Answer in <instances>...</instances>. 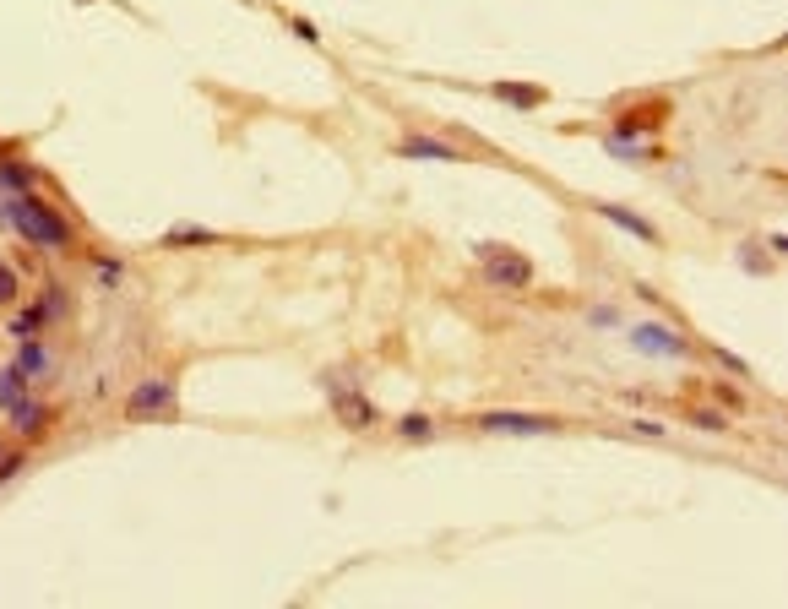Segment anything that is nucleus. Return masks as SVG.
Segmentation results:
<instances>
[{"label": "nucleus", "instance_id": "5", "mask_svg": "<svg viewBox=\"0 0 788 609\" xmlns=\"http://www.w3.org/2000/svg\"><path fill=\"white\" fill-rule=\"evenodd\" d=\"M174 403H180V387H174L169 376H153V381H142V387H131V397H125V419L174 414Z\"/></svg>", "mask_w": 788, "mask_h": 609}, {"label": "nucleus", "instance_id": "4", "mask_svg": "<svg viewBox=\"0 0 788 609\" xmlns=\"http://www.w3.org/2000/svg\"><path fill=\"white\" fill-rule=\"evenodd\" d=\"M473 425L484 435H555V430H566V419L560 414H506V408H495V414H479Z\"/></svg>", "mask_w": 788, "mask_h": 609}, {"label": "nucleus", "instance_id": "12", "mask_svg": "<svg viewBox=\"0 0 788 609\" xmlns=\"http://www.w3.org/2000/svg\"><path fill=\"white\" fill-rule=\"evenodd\" d=\"M658 126H664V104H647V109H636V115L615 120V136H609V142H636V136H658Z\"/></svg>", "mask_w": 788, "mask_h": 609}, {"label": "nucleus", "instance_id": "21", "mask_svg": "<svg viewBox=\"0 0 788 609\" xmlns=\"http://www.w3.org/2000/svg\"><path fill=\"white\" fill-rule=\"evenodd\" d=\"M707 392H712V397H718V403H729V408H745V397H740V392H734V387H729V381H712V387H707Z\"/></svg>", "mask_w": 788, "mask_h": 609}, {"label": "nucleus", "instance_id": "13", "mask_svg": "<svg viewBox=\"0 0 788 609\" xmlns=\"http://www.w3.org/2000/svg\"><path fill=\"white\" fill-rule=\"evenodd\" d=\"M598 218H609L615 229H625V234H636V240H647V245H664V234L653 229V223H642L631 213V207H615V202H598Z\"/></svg>", "mask_w": 788, "mask_h": 609}, {"label": "nucleus", "instance_id": "16", "mask_svg": "<svg viewBox=\"0 0 788 609\" xmlns=\"http://www.w3.org/2000/svg\"><path fill=\"white\" fill-rule=\"evenodd\" d=\"M6 327L17 332V338H33L39 327H49V310H44V300H39V305H28V310H11V321H6Z\"/></svg>", "mask_w": 788, "mask_h": 609}, {"label": "nucleus", "instance_id": "9", "mask_svg": "<svg viewBox=\"0 0 788 609\" xmlns=\"http://www.w3.org/2000/svg\"><path fill=\"white\" fill-rule=\"evenodd\" d=\"M44 425H55V408H49L39 392H33L22 408H11V414H6V430L17 435V441H39V430H44Z\"/></svg>", "mask_w": 788, "mask_h": 609}, {"label": "nucleus", "instance_id": "19", "mask_svg": "<svg viewBox=\"0 0 788 609\" xmlns=\"http://www.w3.org/2000/svg\"><path fill=\"white\" fill-rule=\"evenodd\" d=\"M17 294H22V283H17V272L6 267V261H0V310L6 305H17Z\"/></svg>", "mask_w": 788, "mask_h": 609}, {"label": "nucleus", "instance_id": "24", "mask_svg": "<svg viewBox=\"0 0 788 609\" xmlns=\"http://www.w3.org/2000/svg\"><path fill=\"white\" fill-rule=\"evenodd\" d=\"M6 452H11V446H6V435H0V457H6Z\"/></svg>", "mask_w": 788, "mask_h": 609}, {"label": "nucleus", "instance_id": "3", "mask_svg": "<svg viewBox=\"0 0 788 609\" xmlns=\"http://www.w3.org/2000/svg\"><path fill=\"white\" fill-rule=\"evenodd\" d=\"M479 267L500 289H528L533 283V261L522 251H511V245H479Z\"/></svg>", "mask_w": 788, "mask_h": 609}, {"label": "nucleus", "instance_id": "17", "mask_svg": "<svg viewBox=\"0 0 788 609\" xmlns=\"http://www.w3.org/2000/svg\"><path fill=\"white\" fill-rule=\"evenodd\" d=\"M397 435H403V441H430V435H435V419L403 414V419H397Z\"/></svg>", "mask_w": 788, "mask_h": 609}, {"label": "nucleus", "instance_id": "22", "mask_svg": "<svg viewBox=\"0 0 788 609\" xmlns=\"http://www.w3.org/2000/svg\"><path fill=\"white\" fill-rule=\"evenodd\" d=\"M98 278H104V283H120V256H98Z\"/></svg>", "mask_w": 788, "mask_h": 609}, {"label": "nucleus", "instance_id": "6", "mask_svg": "<svg viewBox=\"0 0 788 609\" xmlns=\"http://www.w3.org/2000/svg\"><path fill=\"white\" fill-rule=\"evenodd\" d=\"M631 343L642 348V354H658V359H691L696 343L680 338L674 327H658V321H642V327H631Z\"/></svg>", "mask_w": 788, "mask_h": 609}, {"label": "nucleus", "instance_id": "18", "mask_svg": "<svg viewBox=\"0 0 788 609\" xmlns=\"http://www.w3.org/2000/svg\"><path fill=\"white\" fill-rule=\"evenodd\" d=\"M22 463H28V452H22V446H11V452L0 457V490H6V484L22 474Z\"/></svg>", "mask_w": 788, "mask_h": 609}, {"label": "nucleus", "instance_id": "20", "mask_svg": "<svg viewBox=\"0 0 788 609\" xmlns=\"http://www.w3.org/2000/svg\"><path fill=\"white\" fill-rule=\"evenodd\" d=\"M691 425H696V430H702V425H707V430H729V419L712 414V408H691Z\"/></svg>", "mask_w": 788, "mask_h": 609}, {"label": "nucleus", "instance_id": "11", "mask_svg": "<svg viewBox=\"0 0 788 609\" xmlns=\"http://www.w3.org/2000/svg\"><path fill=\"white\" fill-rule=\"evenodd\" d=\"M484 93L511 104V109H544L549 104V87H539V82H490Z\"/></svg>", "mask_w": 788, "mask_h": 609}, {"label": "nucleus", "instance_id": "7", "mask_svg": "<svg viewBox=\"0 0 788 609\" xmlns=\"http://www.w3.org/2000/svg\"><path fill=\"white\" fill-rule=\"evenodd\" d=\"M11 365H17L33 387H49V381H55V348H49L44 338H22L17 354H11Z\"/></svg>", "mask_w": 788, "mask_h": 609}, {"label": "nucleus", "instance_id": "2", "mask_svg": "<svg viewBox=\"0 0 788 609\" xmlns=\"http://www.w3.org/2000/svg\"><path fill=\"white\" fill-rule=\"evenodd\" d=\"M327 403H332V414H337L343 430H375L381 425V414H375L365 387H354V381H343V376H327Z\"/></svg>", "mask_w": 788, "mask_h": 609}, {"label": "nucleus", "instance_id": "23", "mask_svg": "<svg viewBox=\"0 0 788 609\" xmlns=\"http://www.w3.org/2000/svg\"><path fill=\"white\" fill-rule=\"evenodd\" d=\"M289 28L299 33V39H310V44H321V33H316V22H305V17H289Z\"/></svg>", "mask_w": 788, "mask_h": 609}, {"label": "nucleus", "instance_id": "14", "mask_svg": "<svg viewBox=\"0 0 788 609\" xmlns=\"http://www.w3.org/2000/svg\"><path fill=\"white\" fill-rule=\"evenodd\" d=\"M33 397V381L22 376L17 365H0V414H11V408H22Z\"/></svg>", "mask_w": 788, "mask_h": 609}, {"label": "nucleus", "instance_id": "1", "mask_svg": "<svg viewBox=\"0 0 788 609\" xmlns=\"http://www.w3.org/2000/svg\"><path fill=\"white\" fill-rule=\"evenodd\" d=\"M0 218H6V229H17L33 251H71V240H77L71 213L66 207H55V202H44L39 191L0 196Z\"/></svg>", "mask_w": 788, "mask_h": 609}, {"label": "nucleus", "instance_id": "15", "mask_svg": "<svg viewBox=\"0 0 788 609\" xmlns=\"http://www.w3.org/2000/svg\"><path fill=\"white\" fill-rule=\"evenodd\" d=\"M164 251H180V245H223V234H212V229H191V223H174V229L164 234Z\"/></svg>", "mask_w": 788, "mask_h": 609}, {"label": "nucleus", "instance_id": "8", "mask_svg": "<svg viewBox=\"0 0 788 609\" xmlns=\"http://www.w3.org/2000/svg\"><path fill=\"white\" fill-rule=\"evenodd\" d=\"M397 153L403 158H430V164H468V147H457V142H446V136H403V142H397Z\"/></svg>", "mask_w": 788, "mask_h": 609}, {"label": "nucleus", "instance_id": "10", "mask_svg": "<svg viewBox=\"0 0 788 609\" xmlns=\"http://www.w3.org/2000/svg\"><path fill=\"white\" fill-rule=\"evenodd\" d=\"M44 169L22 164V158H11V147H0V196H17V191H39Z\"/></svg>", "mask_w": 788, "mask_h": 609}]
</instances>
